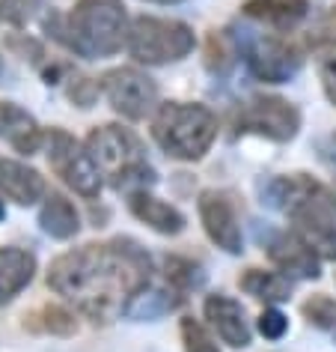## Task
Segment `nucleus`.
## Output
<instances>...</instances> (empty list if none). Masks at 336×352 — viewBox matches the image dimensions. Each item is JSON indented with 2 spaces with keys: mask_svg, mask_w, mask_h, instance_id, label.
Returning a JSON list of instances; mask_svg holds the SVG:
<instances>
[{
  "mask_svg": "<svg viewBox=\"0 0 336 352\" xmlns=\"http://www.w3.org/2000/svg\"><path fill=\"white\" fill-rule=\"evenodd\" d=\"M238 131L244 135H259L277 144H286L298 135L300 129V113L291 102L280 99V96H256L238 111L235 120Z\"/></svg>",
  "mask_w": 336,
  "mask_h": 352,
  "instance_id": "nucleus-8",
  "label": "nucleus"
},
{
  "mask_svg": "<svg viewBox=\"0 0 336 352\" xmlns=\"http://www.w3.org/2000/svg\"><path fill=\"white\" fill-rule=\"evenodd\" d=\"M128 28L122 0H77L54 36L81 57H110L128 42Z\"/></svg>",
  "mask_w": 336,
  "mask_h": 352,
  "instance_id": "nucleus-3",
  "label": "nucleus"
},
{
  "mask_svg": "<svg viewBox=\"0 0 336 352\" xmlns=\"http://www.w3.org/2000/svg\"><path fill=\"white\" fill-rule=\"evenodd\" d=\"M152 260L134 239L93 242L66 251L51 263L48 287L95 322L128 314L131 302L149 287Z\"/></svg>",
  "mask_w": 336,
  "mask_h": 352,
  "instance_id": "nucleus-1",
  "label": "nucleus"
},
{
  "mask_svg": "<svg viewBox=\"0 0 336 352\" xmlns=\"http://www.w3.org/2000/svg\"><path fill=\"white\" fill-rule=\"evenodd\" d=\"M0 75H3V60H0Z\"/></svg>",
  "mask_w": 336,
  "mask_h": 352,
  "instance_id": "nucleus-33",
  "label": "nucleus"
},
{
  "mask_svg": "<svg viewBox=\"0 0 336 352\" xmlns=\"http://www.w3.org/2000/svg\"><path fill=\"white\" fill-rule=\"evenodd\" d=\"M36 257L21 248H0V305L15 298L33 280Z\"/></svg>",
  "mask_w": 336,
  "mask_h": 352,
  "instance_id": "nucleus-18",
  "label": "nucleus"
},
{
  "mask_svg": "<svg viewBox=\"0 0 336 352\" xmlns=\"http://www.w3.org/2000/svg\"><path fill=\"white\" fill-rule=\"evenodd\" d=\"M206 311V320L211 322V329L217 331V338L232 349H244L250 346V325H247V316H244V307L229 298L224 293H215L206 298L202 305Z\"/></svg>",
  "mask_w": 336,
  "mask_h": 352,
  "instance_id": "nucleus-13",
  "label": "nucleus"
},
{
  "mask_svg": "<svg viewBox=\"0 0 336 352\" xmlns=\"http://www.w3.org/2000/svg\"><path fill=\"white\" fill-rule=\"evenodd\" d=\"M101 90L108 96L110 108L125 120H143L158 104V84L134 66L110 69L101 78Z\"/></svg>",
  "mask_w": 336,
  "mask_h": 352,
  "instance_id": "nucleus-9",
  "label": "nucleus"
},
{
  "mask_svg": "<svg viewBox=\"0 0 336 352\" xmlns=\"http://www.w3.org/2000/svg\"><path fill=\"white\" fill-rule=\"evenodd\" d=\"M235 57H238V51H235L232 42H229L226 33L211 30L208 42H206V66L211 69V72H215V75H226L229 69L235 66Z\"/></svg>",
  "mask_w": 336,
  "mask_h": 352,
  "instance_id": "nucleus-22",
  "label": "nucleus"
},
{
  "mask_svg": "<svg viewBox=\"0 0 336 352\" xmlns=\"http://www.w3.org/2000/svg\"><path fill=\"white\" fill-rule=\"evenodd\" d=\"M39 224H42V230L48 236H54V239H72V236L81 230V215H77V209L69 204L63 195L51 191L45 197V206H42V212H39Z\"/></svg>",
  "mask_w": 336,
  "mask_h": 352,
  "instance_id": "nucleus-19",
  "label": "nucleus"
},
{
  "mask_svg": "<svg viewBox=\"0 0 336 352\" xmlns=\"http://www.w3.org/2000/svg\"><path fill=\"white\" fill-rule=\"evenodd\" d=\"M307 10L309 0H247L241 12L274 30H291L307 19Z\"/></svg>",
  "mask_w": 336,
  "mask_h": 352,
  "instance_id": "nucleus-17",
  "label": "nucleus"
},
{
  "mask_svg": "<svg viewBox=\"0 0 336 352\" xmlns=\"http://www.w3.org/2000/svg\"><path fill=\"white\" fill-rule=\"evenodd\" d=\"M271 204L286 209L295 233L322 260H336V195L307 173L283 176L271 186Z\"/></svg>",
  "mask_w": 336,
  "mask_h": 352,
  "instance_id": "nucleus-2",
  "label": "nucleus"
},
{
  "mask_svg": "<svg viewBox=\"0 0 336 352\" xmlns=\"http://www.w3.org/2000/svg\"><path fill=\"white\" fill-rule=\"evenodd\" d=\"M128 206L131 212H134L140 221L149 224L155 233H164V236H179L184 230V215L179 212L176 206L164 204V200H158L155 195H149V191H134V195H128Z\"/></svg>",
  "mask_w": 336,
  "mask_h": 352,
  "instance_id": "nucleus-16",
  "label": "nucleus"
},
{
  "mask_svg": "<svg viewBox=\"0 0 336 352\" xmlns=\"http://www.w3.org/2000/svg\"><path fill=\"white\" fill-rule=\"evenodd\" d=\"M304 316L315 329H336V298L318 293V296H309L304 302Z\"/></svg>",
  "mask_w": 336,
  "mask_h": 352,
  "instance_id": "nucleus-25",
  "label": "nucleus"
},
{
  "mask_svg": "<svg viewBox=\"0 0 336 352\" xmlns=\"http://www.w3.org/2000/svg\"><path fill=\"white\" fill-rule=\"evenodd\" d=\"M313 39H322V42H333L336 45V6L324 15V21L318 24V30L313 33Z\"/></svg>",
  "mask_w": 336,
  "mask_h": 352,
  "instance_id": "nucleus-30",
  "label": "nucleus"
},
{
  "mask_svg": "<svg viewBox=\"0 0 336 352\" xmlns=\"http://www.w3.org/2000/svg\"><path fill=\"white\" fill-rule=\"evenodd\" d=\"M286 329H289L286 316H283L277 307H265L262 316H259V331L265 334V338H268V340H280L283 334H286Z\"/></svg>",
  "mask_w": 336,
  "mask_h": 352,
  "instance_id": "nucleus-29",
  "label": "nucleus"
},
{
  "mask_svg": "<svg viewBox=\"0 0 336 352\" xmlns=\"http://www.w3.org/2000/svg\"><path fill=\"white\" fill-rule=\"evenodd\" d=\"M0 138H3L6 144H12L15 153H21V155L39 153V146L45 144V135H42L39 122L12 102H0Z\"/></svg>",
  "mask_w": 336,
  "mask_h": 352,
  "instance_id": "nucleus-14",
  "label": "nucleus"
},
{
  "mask_svg": "<svg viewBox=\"0 0 336 352\" xmlns=\"http://www.w3.org/2000/svg\"><path fill=\"white\" fill-rule=\"evenodd\" d=\"M3 215H6V212H3V200H0V218H3Z\"/></svg>",
  "mask_w": 336,
  "mask_h": 352,
  "instance_id": "nucleus-32",
  "label": "nucleus"
},
{
  "mask_svg": "<svg viewBox=\"0 0 336 352\" xmlns=\"http://www.w3.org/2000/svg\"><path fill=\"white\" fill-rule=\"evenodd\" d=\"M42 0H0V15L12 24H24L33 19V10H39Z\"/></svg>",
  "mask_w": 336,
  "mask_h": 352,
  "instance_id": "nucleus-28",
  "label": "nucleus"
},
{
  "mask_svg": "<svg viewBox=\"0 0 336 352\" xmlns=\"http://www.w3.org/2000/svg\"><path fill=\"white\" fill-rule=\"evenodd\" d=\"M309 45H313V54L318 60V78H322L327 99L336 104V45L333 42H318V39H309Z\"/></svg>",
  "mask_w": 336,
  "mask_h": 352,
  "instance_id": "nucleus-23",
  "label": "nucleus"
},
{
  "mask_svg": "<svg viewBox=\"0 0 336 352\" xmlns=\"http://www.w3.org/2000/svg\"><path fill=\"white\" fill-rule=\"evenodd\" d=\"M86 149L113 188L134 195V191H146V186L155 182V170L146 162L143 146H140L134 131L125 126L108 122L101 129H93L86 138Z\"/></svg>",
  "mask_w": 336,
  "mask_h": 352,
  "instance_id": "nucleus-4",
  "label": "nucleus"
},
{
  "mask_svg": "<svg viewBox=\"0 0 336 352\" xmlns=\"http://www.w3.org/2000/svg\"><path fill=\"white\" fill-rule=\"evenodd\" d=\"M0 195L10 197L19 206H30L45 197V179L39 170L12 162V158H0Z\"/></svg>",
  "mask_w": 336,
  "mask_h": 352,
  "instance_id": "nucleus-15",
  "label": "nucleus"
},
{
  "mask_svg": "<svg viewBox=\"0 0 336 352\" xmlns=\"http://www.w3.org/2000/svg\"><path fill=\"white\" fill-rule=\"evenodd\" d=\"M152 138L167 155L197 162L217 138V117L200 102H167L155 111Z\"/></svg>",
  "mask_w": 336,
  "mask_h": 352,
  "instance_id": "nucleus-5",
  "label": "nucleus"
},
{
  "mask_svg": "<svg viewBox=\"0 0 336 352\" xmlns=\"http://www.w3.org/2000/svg\"><path fill=\"white\" fill-rule=\"evenodd\" d=\"M179 302H182V298H170L164 289H155V293H146V289H143V293L131 302L128 316H137V320H152V316H158V314L173 311Z\"/></svg>",
  "mask_w": 336,
  "mask_h": 352,
  "instance_id": "nucleus-24",
  "label": "nucleus"
},
{
  "mask_svg": "<svg viewBox=\"0 0 336 352\" xmlns=\"http://www.w3.org/2000/svg\"><path fill=\"white\" fill-rule=\"evenodd\" d=\"M167 280L170 284H176L179 289H191V287H197L200 280H202V275H197V266H193L191 260H182V257H167Z\"/></svg>",
  "mask_w": 336,
  "mask_h": 352,
  "instance_id": "nucleus-27",
  "label": "nucleus"
},
{
  "mask_svg": "<svg viewBox=\"0 0 336 352\" xmlns=\"http://www.w3.org/2000/svg\"><path fill=\"white\" fill-rule=\"evenodd\" d=\"M24 325L30 331H42V334H75L77 331L75 314H69L60 305H45L39 311H33L30 316H24Z\"/></svg>",
  "mask_w": 336,
  "mask_h": 352,
  "instance_id": "nucleus-21",
  "label": "nucleus"
},
{
  "mask_svg": "<svg viewBox=\"0 0 336 352\" xmlns=\"http://www.w3.org/2000/svg\"><path fill=\"white\" fill-rule=\"evenodd\" d=\"M200 221L206 227L208 239L226 254H241V227H238L235 206L224 191H202L200 195Z\"/></svg>",
  "mask_w": 336,
  "mask_h": 352,
  "instance_id": "nucleus-11",
  "label": "nucleus"
},
{
  "mask_svg": "<svg viewBox=\"0 0 336 352\" xmlns=\"http://www.w3.org/2000/svg\"><path fill=\"white\" fill-rule=\"evenodd\" d=\"M45 149H48V164L60 179L81 197H99L101 191V170L95 167L90 149L81 140L72 138L63 129H51L45 135Z\"/></svg>",
  "mask_w": 336,
  "mask_h": 352,
  "instance_id": "nucleus-7",
  "label": "nucleus"
},
{
  "mask_svg": "<svg viewBox=\"0 0 336 352\" xmlns=\"http://www.w3.org/2000/svg\"><path fill=\"white\" fill-rule=\"evenodd\" d=\"M268 257L286 278H318L322 275V266H318L322 257H318L295 230L274 236L268 242Z\"/></svg>",
  "mask_w": 336,
  "mask_h": 352,
  "instance_id": "nucleus-12",
  "label": "nucleus"
},
{
  "mask_svg": "<svg viewBox=\"0 0 336 352\" xmlns=\"http://www.w3.org/2000/svg\"><path fill=\"white\" fill-rule=\"evenodd\" d=\"M128 54L137 63L146 66H164L188 57L197 39L193 30L184 21L176 19H155V15H140L128 28Z\"/></svg>",
  "mask_w": 336,
  "mask_h": 352,
  "instance_id": "nucleus-6",
  "label": "nucleus"
},
{
  "mask_svg": "<svg viewBox=\"0 0 336 352\" xmlns=\"http://www.w3.org/2000/svg\"><path fill=\"white\" fill-rule=\"evenodd\" d=\"M182 343H184V352H220L215 338L193 316H184L182 320Z\"/></svg>",
  "mask_w": 336,
  "mask_h": 352,
  "instance_id": "nucleus-26",
  "label": "nucleus"
},
{
  "mask_svg": "<svg viewBox=\"0 0 336 352\" xmlns=\"http://www.w3.org/2000/svg\"><path fill=\"white\" fill-rule=\"evenodd\" d=\"M247 69L265 84H286L300 69V51L277 36H256L244 42Z\"/></svg>",
  "mask_w": 336,
  "mask_h": 352,
  "instance_id": "nucleus-10",
  "label": "nucleus"
},
{
  "mask_svg": "<svg viewBox=\"0 0 336 352\" xmlns=\"http://www.w3.org/2000/svg\"><path fill=\"white\" fill-rule=\"evenodd\" d=\"M238 287L244 289L247 296L259 298V302L277 305V302H289L291 296V280L280 272H265V269H247L241 278H238Z\"/></svg>",
  "mask_w": 336,
  "mask_h": 352,
  "instance_id": "nucleus-20",
  "label": "nucleus"
},
{
  "mask_svg": "<svg viewBox=\"0 0 336 352\" xmlns=\"http://www.w3.org/2000/svg\"><path fill=\"white\" fill-rule=\"evenodd\" d=\"M152 3H179V0H152Z\"/></svg>",
  "mask_w": 336,
  "mask_h": 352,
  "instance_id": "nucleus-31",
  "label": "nucleus"
}]
</instances>
